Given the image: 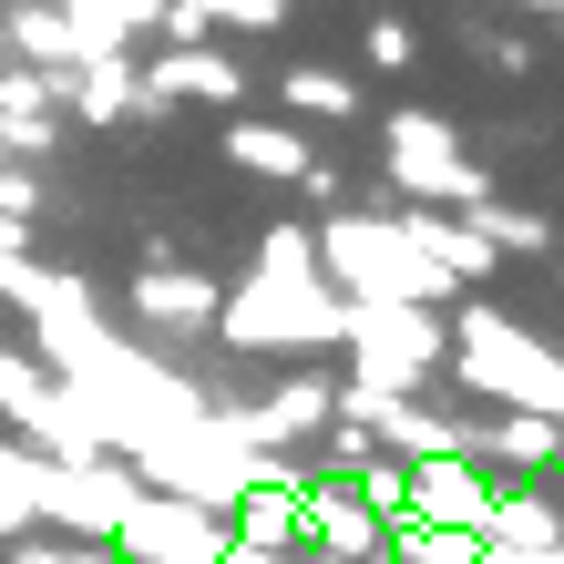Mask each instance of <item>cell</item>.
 Masks as SVG:
<instances>
[{
  "mask_svg": "<svg viewBox=\"0 0 564 564\" xmlns=\"http://www.w3.org/2000/svg\"><path fill=\"white\" fill-rule=\"evenodd\" d=\"M216 21H237V31H278V21H288V0H216Z\"/></svg>",
  "mask_w": 564,
  "mask_h": 564,
  "instance_id": "d4e9b609",
  "label": "cell"
},
{
  "mask_svg": "<svg viewBox=\"0 0 564 564\" xmlns=\"http://www.w3.org/2000/svg\"><path fill=\"white\" fill-rule=\"evenodd\" d=\"M52 11H73V0H52Z\"/></svg>",
  "mask_w": 564,
  "mask_h": 564,
  "instance_id": "f546056e",
  "label": "cell"
},
{
  "mask_svg": "<svg viewBox=\"0 0 564 564\" xmlns=\"http://www.w3.org/2000/svg\"><path fill=\"white\" fill-rule=\"evenodd\" d=\"M134 318L154 339H206L216 328V278L206 268H144L134 278Z\"/></svg>",
  "mask_w": 564,
  "mask_h": 564,
  "instance_id": "4fadbf2b",
  "label": "cell"
},
{
  "mask_svg": "<svg viewBox=\"0 0 564 564\" xmlns=\"http://www.w3.org/2000/svg\"><path fill=\"white\" fill-rule=\"evenodd\" d=\"M216 339L247 349V359H308V349H339V297L328 288H268V278H237L216 288Z\"/></svg>",
  "mask_w": 564,
  "mask_h": 564,
  "instance_id": "3957f363",
  "label": "cell"
},
{
  "mask_svg": "<svg viewBox=\"0 0 564 564\" xmlns=\"http://www.w3.org/2000/svg\"><path fill=\"white\" fill-rule=\"evenodd\" d=\"M523 11H564V0H523Z\"/></svg>",
  "mask_w": 564,
  "mask_h": 564,
  "instance_id": "83f0119b",
  "label": "cell"
},
{
  "mask_svg": "<svg viewBox=\"0 0 564 564\" xmlns=\"http://www.w3.org/2000/svg\"><path fill=\"white\" fill-rule=\"evenodd\" d=\"M0 421H11V442L42 452V462H104V452H93V431L73 421V401H62V380L31 349H0Z\"/></svg>",
  "mask_w": 564,
  "mask_h": 564,
  "instance_id": "5b68a950",
  "label": "cell"
},
{
  "mask_svg": "<svg viewBox=\"0 0 564 564\" xmlns=\"http://www.w3.org/2000/svg\"><path fill=\"white\" fill-rule=\"evenodd\" d=\"M328 370H288L278 390H257V401H216L226 421H237V442L247 452H318V431H328Z\"/></svg>",
  "mask_w": 564,
  "mask_h": 564,
  "instance_id": "8992f818",
  "label": "cell"
},
{
  "mask_svg": "<svg viewBox=\"0 0 564 564\" xmlns=\"http://www.w3.org/2000/svg\"><path fill=\"white\" fill-rule=\"evenodd\" d=\"M554 503H564V492H554Z\"/></svg>",
  "mask_w": 564,
  "mask_h": 564,
  "instance_id": "1f68e13d",
  "label": "cell"
},
{
  "mask_svg": "<svg viewBox=\"0 0 564 564\" xmlns=\"http://www.w3.org/2000/svg\"><path fill=\"white\" fill-rule=\"evenodd\" d=\"M134 73H144V113H175V104H237V93H247L237 52H216V42L154 52V62H134Z\"/></svg>",
  "mask_w": 564,
  "mask_h": 564,
  "instance_id": "30bf717a",
  "label": "cell"
},
{
  "mask_svg": "<svg viewBox=\"0 0 564 564\" xmlns=\"http://www.w3.org/2000/svg\"><path fill=\"white\" fill-rule=\"evenodd\" d=\"M0 42H11V62H21V73H52V83H73V73H83V42H73V21H62L52 0H11Z\"/></svg>",
  "mask_w": 564,
  "mask_h": 564,
  "instance_id": "2e32d148",
  "label": "cell"
},
{
  "mask_svg": "<svg viewBox=\"0 0 564 564\" xmlns=\"http://www.w3.org/2000/svg\"><path fill=\"white\" fill-rule=\"evenodd\" d=\"M62 113H83V123H164V113H144V73H134V52L83 62V73L62 83Z\"/></svg>",
  "mask_w": 564,
  "mask_h": 564,
  "instance_id": "9a60e30c",
  "label": "cell"
},
{
  "mask_svg": "<svg viewBox=\"0 0 564 564\" xmlns=\"http://www.w3.org/2000/svg\"><path fill=\"white\" fill-rule=\"evenodd\" d=\"M554 257H564V237H554Z\"/></svg>",
  "mask_w": 564,
  "mask_h": 564,
  "instance_id": "4dcf8cb0",
  "label": "cell"
},
{
  "mask_svg": "<svg viewBox=\"0 0 564 564\" xmlns=\"http://www.w3.org/2000/svg\"><path fill=\"white\" fill-rule=\"evenodd\" d=\"M216 564H268V554H247V544H226V554H216Z\"/></svg>",
  "mask_w": 564,
  "mask_h": 564,
  "instance_id": "4316f807",
  "label": "cell"
},
{
  "mask_svg": "<svg viewBox=\"0 0 564 564\" xmlns=\"http://www.w3.org/2000/svg\"><path fill=\"white\" fill-rule=\"evenodd\" d=\"M278 104H288V113H318V123H349V113H359V83L328 73V62H297V73L278 83Z\"/></svg>",
  "mask_w": 564,
  "mask_h": 564,
  "instance_id": "ffe728a7",
  "label": "cell"
},
{
  "mask_svg": "<svg viewBox=\"0 0 564 564\" xmlns=\"http://www.w3.org/2000/svg\"><path fill=\"white\" fill-rule=\"evenodd\" d=\"M93 564H123V554H93Z\"/></svg>",
  "mask_w": 564,
  "mask_h": 564,
  "instance_id": "f1b7e54d",
  "label": "cell"
},
{
  "mask_svg": "<svg viewBox=\"0 0 564 564\" xmlns=\"http://www.w3.org/2000/svg\"><path fill=\"white\" fill-rule=\"evenodd\" d=\"M42 216V175L31 164H0V226H31Z\"/></svg>",
  "mask_w": 564,
  "mask_h": 564,
  "instance_id": "44dd1931",
  "label": "cell"
},
{
  "mask_svg": "<svg viewBox=\"0 0 564 564\" xmlns=\"http://www.w3.org/2000/svg\"><path fill=\"white\" fill-rule=\"evenodd\" d=\"M492 195V175L442 113H390V206H431V216H473Z\"/></svg>",
  "mask_w": 564,
  "mask_h": 564,
  "instance_id": "277c9868",
  "label": "cell"
},
{
  "mask_svg": "<svg viewBox=\"0 0 564 564\" xmlns=\"http://www.w3.org/2000/svg\"><path fill=\"white\" fill-rule=\"evenodd\" d=\"M247 278L297 288V297H308V288H328V278H318V237H308V226H268V237H257V268H247Z\"/></svg>",
  "mask_w": 564,
  "mask_h": 564,
  "instance_id": "d6986e66",
  "label": "cell"
},
{
  "mask_svg": "<svg viewBox=\"0 0 564 564\" xmlns=\"http://www.w3.org/2000/svg\"><path fill=\"white\" fill-rule=\"evenodd\" d=\"M226 154H237L247 175H278V185L308 175V144H297V123H226Z\"/></svg>",
  "mask_w": 564,
  "mask_h": 564,
  "instance_id": "e0dca14e",
  "label": "cell"
},
{
  "mask_svg": "<svg viewBox=\"0 0 564 564\" xmlns=\"http://www.w3.org/2000/svg\"><path fill=\"white\" fill-rule=\"evenodd\" d=\"M31 257V226H0V268H21Z\"/></svg>",
  "mask_w": 564,
  "mask_h": 564,
  "instance_id": "484cf974",
  "label": "cell"
},
{
  "mask_svg": "<svg viewBox=\"0 0 564 564\" xmlns=\"http://www.w3.org/2000/svg\"><path fill=\"white\" fill-rule=\"evenodd\" d=\"M370 62H380V73H411V62H421V31L411 21H370Z\"/></svg>",
  "mask_w": 564,
  "mask_h": 564,
  "instance_id": "7402d4cb",
  "label": "cell"
},
{
  "mask_svg": "<svg viewBox=\"0 0 564 564\" xmlns=\"http://www.w3.org/2000/svg\"><path fill=\"white\" fill-rule=\"evenodd\" d=\"M482 554H564V503H554L544 482H492Z\"/></svg>",
  "mask_w": 564,
  "mask_h": 564,
  "instance_id": "7c38bea8",
  "label": "cell"
},
{
  "mask_svg": "<svg viewBox=\"0 0 564 564\" xmlns=\"http://www.w3.org/2000/svg\"><path fill=\"white\" fill-rule=\"evenodd\" d=\"M62 83L52 73H21V62H0V154L11 164H42L52 154V134H62Z\"/></svg>",
  "mask_w": 564,
  "mask_h": 564,
  "instance_id": "5bb4252c",
  "label": "cell"
},
{
  "mask_svg": "<svg viewBox=\"0 0 564 564\" xmlns=\"http://www.w3.org/2000/svg\"><path fill=\"white\" fill-rule=\"evenodd\" d=\"M0 564H93V544H62V534H21Z\"/></svg>",
  "mask_w": 564,
  "mask_h": 564,
  "instance_id": "603a6c76",
  "label": "cell"
},
{
  "mask_svg": "<svg viewBox=\"0 0 564 564\" xmlns=\"http://www.w3.org/2000/svg\"><path fill=\"white\" fill-rule=\"evenodd\" d=\"M473 42H482L492 73H534V42H513V31H473Z\"/></svg>",
  "mask_w": 564,
  "mask_h": 564,
  "instance_id": "cb8c5ba5",
  "label": "cell"
},
{
  "mask_svg": "<svg viewBox=\"0 0 564 564\" xmlns=\"http://www.w3.org/2000/svg\"><path fill=\"white\" fill-rule=\"evenodd\" d=\"M411 523H431V534H473L482 544V513H492V473L482 462H421L411 473Z\"/></svg>",
  "mask_w": 564,
  "mask_h": 564,
  "instance_id": "8fae6325",
  "label": "cell"
},
{
  "mask_svg": "<svg viewBox=\"0 0 564 564\" xmlns=\"http://www.w3.org/2000/svg\"><path fill=\"white\" fill-rule=\"evenodd\" d=\"M21 318H31V359H42V370L62 380L73 370V359L104 339V308H93V278H62V268H31V288H21Z\"/></svg>",
  "mask_w": 564,
  "mask_h": 564,
  "instance_id": "52a82bcc",
  "label": "cell"
},
{
  "mask_svg": "<svg viewBox=\"0 0 564 564\" xmlns=\"http://www.w3.org/2000/svg\"><path fill=\"white\" fill-rule=\"evenodd\" d=\"M442 328H452V359H442V370L462 390H482L492 411H534V421L564 431V349L554 339H534V328H523L513 308H492V297H452Z\"/></svg>",
  "mask_w": 564,
  "mask_h": 564,
  "instance_id": "6da1fadb",
  "label": "cell"
},
{
  "mask_svg": "<svg viewBox=\"0 0 564 564\" xmlns=\"http://www.w3.org/2000/svg\"><path fill=\"white\" fill-rule=\"evenodd\" d=\"M104 554H123V564H216L226 554V523L195 513V503H154V492H134V513L113 523Z\"/></svg>",
  "mask_w": 564,
  "mask_h": 564,
  "instance_id": "ba28073f",
  "label": "cell"
},
{
  "mask_svg": "<svg viewBox=\"0 0 564 564\" xmlns=\"http://www.w3.org/2000/svg\"><path fill=\"white\" fill-rule=\"evenodd\" d=\"M339 349L359 359V390L421 401L442 380V359H452V328H442V308H349L339 297Z\"/></svg>",
  "mask_w": 564,
  "mask_h": 564,
  "instance_id": "7a4b0ae2",
  "label": "cell"
},
{
  "mask_svg": "<svg viewBox=\"0 0 564 564\" xmlns=\"http://www.w3.org/2000/svg\"><path fill=\"white\" fill-rule=\"evenodd\" d=\"M462 442H473V462H482L492 482H554L564 473V431L534 421V411H492V421L462 431Z\"/></svg>",
  "mask_w": 564,
  "mask_h": 564,
  "instance_id": "9c48e42d",
  "label": "cell"
},
{
  "mask_svg": "<svg viewBox=\"0 0 564 564\" xmlns=\"http://www.w3.org/2000/svg\"><path fill=\"white\" fill-rule=\"evenodd\" d=\"M462 226H473L492 257H554V226H544L534 206H503V195H482V206L462 216Z\"/></svg>",
  "mask_w": 564,
  "mask_h": 564,
  "instance_id": "ac0fdd59",
  "label": "cell"
}]
</instances>
